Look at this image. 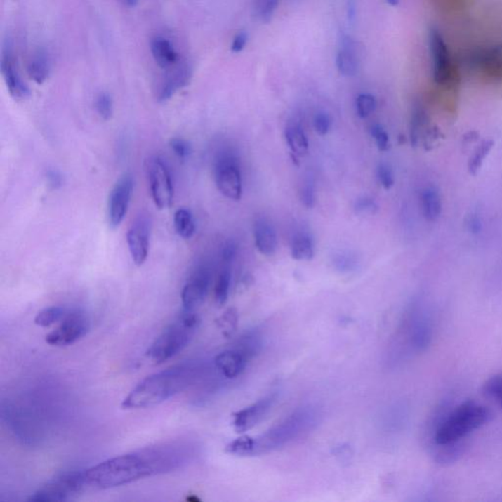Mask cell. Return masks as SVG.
Masks as SVG:
<instances>
[{"label": "cell", "instance_id": "11", "mask_svg": "<svg viewBox=\"0 0 502 502\" xmlns=\"http://www.w3.org/2000/svg\"><path fill=\"white\" fill-rule=\"evenodd\" d=\"M212 277L211 268L206 264H202L192 271L180 293L183 309L195 311L204 303L211 286Z\"/></svg>", "mask_w": 502, "mask_h": 502}, {"label": "cell", "instance_id": "12", "mask_svg": "<svg viewBox=\"0 0 502 502\" xmlns=\"http://www.w3.org/2000/svg\"><path fill=\"white\" fill-rule=\"evenodd\" d=\"M133 190V176L130 173L124 174L114 185L108 197V223L112 229L122 224L128 213Z\"/></svg>", "mask_w": 502, "mask_h": 502}, {"label": "cell", "instance_id": "49", "mask_svg": "<svg viewBox=\"0 0 502 502\" xmlns=\"http://www.w3.org/2000/svg\"><path fill=\"white\" fill-rule=\"evenodd\" d=\"M385 1H387L390 5H392V6H397L399 0H385Z\"/></svg>", "mask_w": 502, "mask_h": 502}, {"label": "cell", "instance_id": "33", "mask_svg": "<svg viewBox=\"0 0 502 502\" xmlns=\"http://www.w3.org/2000/svg\"><path fill=\"white\" fill-rule=\"evenodd\" d=\"M484 397L496 402L502 411V374L494 375L483 385Z\"/></svg>", "mask_w": 502, "mask_h": 502}, {"label": "cell", "instance_id": "44", "mask_svg": "<svg viewBox=\"0 0 502 502\" xmlns=\"http://www.w3.org/2000/svg\"><path fill=\"white\" fill-rule=\"evenodd\" d=\"M237 253V246L236 242L232 241L226 242L221 252L222 264H224V265H231L235 258H236Z\"/></svg>", "mask_w": 502, "mask_h": 502}, {"label": "cell", "instance_id": "36", "mask_svg": "<svg viewBox=\"0 0 502 502\" xmlns=\"http://www.w3.org/2000/svg\"><path fill=\"white\" fill-rule=\"evenodd\" d=\"M377 107V101L374 95L370 93H361L356 100V111L360 118L369 117Z\"/></svg>", "mask_w": 502, "mask_h": 502}, {"label": "cell", "instance_id": "20", "mask_svg": "<svg viewBox=\"0 0 502 502\" xmlns=\"http://www.w3.org/2000/svg\"><path fill=\"white\" fill-rule=\"evenodd\" d=\"M192 76V68L187 64L176 67L174 70L171 71L163 81L159 93H158V101L166 103L171 100L178 91L189 85Z\"/></svg>", "mask_w": 502, "mask_h": 502}, {"label": "cell", "instance_id": "43", "mask_svg": "<svg viewBox=\"0 0 502 502\" xmlns=\"http://www.w3.org/2000/svg\"><path fill=\"white\" fill-rule=\"evenodd\" d=\"M355 210L358 214H375L378 210V204L372 197H362L356 200Z\"/></svg>", "mask_w": 502, "mask_h": 502}, {"label": "cell", "instance_id": "17", "mask_svg": "<svg viewBox=\"0 0 502 502\" xmlns=\"http://www.w3.org/2000/svg\"><path fill=\"white\" fill-rule=\"evenodd\" d=\"M439 138L437 128H431L429 113L420 103L413 106L411 120H410V140L412 145L423 143L424 147L431 145Z\"/></svg>", "mask_w": 502, "mask_h": 502}, {"label": "cell", "instance_id": "7", "mask_svg": "<svg viewBox=\"0 0 502 502\" xmlns=\"http://www.w3.org/2000/svg\"><path fill=\"white\" fill-rule=\"evenodd\" d=\"M214 177L217 189L227 199L239 202L242 195V178L239 158L234 152L224 150L214 162Z\"/></svg>", "mask_w": 502, "mask_h": 502}, {"label": "cell", "instance_id": "39", "mask_svg": "<svg viewBox=\"0 0 502 502\" xmlns=\"http://www.w3.org/2000/svg\"><path fill=\"white\" fill-rule=\"evenodd\" d=\"M170 147L176 157L180 159H187L192 153V145L184 138H174L171 140Z\"/></svg>", "mask_w": 502, "mask_h": 502}, {"label": "cell", "instance_id": "31", "mask_svg": "<svg viewBox=\"0 0 502 502\" xmlns=\"http://www.w3.org/2000/svg\"><path fill=\"white\" fill-rule=\"evenodd\" d=\"M494 145V140H491V138L482 140L481 143L475 150L473 154L470 157L468 162L470 174L476 175L479 172V170L483 166L484 160L493 150Z\"/></svg>", "mask_w": 502, "mask_h": 502}, {"label": "cell", "instance_id": "5", "mask_svg": "<svg viewBox=\"0 0 502 502\" xmlns=\"http://www.w3.org/2000/svg\"><path fill=\"white\" fill-rule=\"evenodd\" d=\"M491 412L483 404L468 400L447 415L435 432V442L440 447L454 446L483 427L491 420Z\"/></svg>", "mask_w": 502, "mask_h": 502}, {"label": "cell", "instance_id": "18", "mask_svg": "<svg viewBox=\"0 0 502 502\" xmlns=\"http://www.w3.org/2000/svg\"><path fill=\"white\" fill-rule=\"evenodd\" d=\"M249 361L246 356L236 348H231L220 352L214 358L215 369L226 380H234L239 377L246 370Z\"/></svg>", "mask_w": 502, "mask_h": 502}, {"label": "cell", "instance_id": "25", "mask_svg": "<svg viewBox=\"0 0 502 502\" xmlns=\"http://www.w3.org/2000/svg\"><path fill=\"white\" fill-rule=\"evenodd\" d=\"M291 253L294 260L309 261L315 254L312 237L308 232H298L291 242Z\"/></svg>", "mask_w": 502, "mask_h": 502}, {"label": "cell", "instance_id": "34", "mask_svg": "<svg viewBox=\"0 0 502 502\" xmlns=\"http://www.w3.org/2000/svg\"><path fill=\"white\" fill-rule=\"evenodd\" d=\"M333 267L341 273H350L357 269V256L350 251H340L333 257Z\"/></svg>", "mask_w": 502, "mask_h": 502}, {"label": "cell", "instance_id": "47", "mask_svg": "<svg viewBox=\"0 0 502 502\" xmlns=\"http://www.w3.org/2000/svg\"><path fill=\"white\" fill-rule=\"evenodd\" d=\"M126 6L128 7H136L137 6L138 0H121Z\"/></svg>", "mask_w": 502, "mask_h": 502}, {"label": "cell", "instance_id": "3", "mask_svg": "<svg viewBox=\"0 0 502 502\" xmlns=\"http://www.w3.org/2000/svg\"><path fill=\"white\" fill-rule=\"evenodd\" d=\"M320 419L321 413L313 405L296 408L263 434L251 437V456L275 451L306 436L318 426Z\"/></svg>", "mask_w": 502, "mask_h": 502}, {"label": "cell", "instance_id": "29", "mask_svg": "<svg viewBox=\"0 0 502 502\" xmlns=\"http://www.w3.org/2000/svg\"><path fill=\"white\" fill-rule=\"evenodd\" d=\"M174 227L182 239H190L195 232V222L192 212L187 209H180L175 212Z\"/></svg>", "mask_w": 502, "mask_h": 502}, {"label": "cell", "instance_id": "1", "mask_svg": "<svg viewBox=\"0 0 502 502\" xmlns=\"http://www.w3.org/2000/svg\"><path fill=\"white\" fill-rule=\"evenodd\" d=\"M197 442L175 440L133 450L85 470L86 484L96 489L126 486L184 468L199 454Z\"/></svg>", "mask_w": 502, "mask_h": 502}, {"label": "cell", "instance_id": "38", "mask_svg": "<svg viewBox=\"0 0 502 502\" xmlns=\"http://www.w3.org/2000/svg\"><path fill=\"white\" fill-rule=\"evenodd\" d=\"M371 136L375 140L377 147L381 152H388L390 150V138L384 128L381 125H374L371 127Z\"/></svg>", "mask_w": 502, "mask_h": 502}, {"label": "cell", "instance_id": "8", "mask_svg": "<svg viewBox=\"0 0 502 502\" xmlns=\"http://www.w3.org/2000/svg\"><path fill=\"white\" fill-rule=\"evenodd\" d=\"M148 183L155 205L168 209L174 202V185L166 162L160 157H152L147 165Z\"/></svg>", "mask_w": 502, "mask_h": 502}, {"label": "cell", "instance_id": "45", "mask_svg": "<svg viewBox=\"0 0 502 502\" xmlns=\"http://www.w3.org/2000/svg\"><path fill=\"white\" fill-rule=\"evenodd\" d=\"M247 39H249V36L246 32H241L235 37L234 41H232L231 49L232 53H241L244 46H246Z\"/></svg>", "mask_w": 502, "mask_h": 502}, {"label": "cell", "instance_id": "41", "mask_svg": "<svg viewBox=\"0 0 502 502\" xmlns=\"http://www.w3.org/2000/svg\"><path fill=\"white\" fill-rule=\"evenodd\" d=\"M377 178L380 184L385 190L392 189L395 185V176H393L392 168L385 163H380L378 165Z\"/></svg>", "mask_w": 502, "mask_h": 502}, {"label": "cell", "instance_id": "13", "mask_svg": "<svg viewBox=\"0 0 502 502\" xmlns=\"http://www.w3.org/2000/svg\"><path fill=\"white\" fill-rule=\"evenodd\" d=\"M278 395V392H271L249 407L235 413L232 415V426L236 432L244 434L258 425L271 411Z\"/></svg>", "mask_w": 502, "mask_h": 502}, {"label": "cell", "instance_id": "2", "mask_svg": "<svg viewBox=\"0 0 502 502\" xmlns=\"http://www.w3.org/2000/svg\"><path fill=\"white\" fill-rule=\"evenodd\" d=\"M200 362H185L145 378L124 398L123 409H145L167 402L199 383L205 374Z\"/></svg>", "mask_w": 502, "mask_h": 502}, {"label": "cell", "instance_id": "15", "mask_svg": "<svg viewBox=\"0 0 502 502\" xmlns=\"http://www.w3.org/2000/svg\"><path fill=\"white\" fill-rule=\"evenodd\" d=\"M0 65H1V74L10 95L17 100H24L29 98L31 91H29L28 86L22 80L17 66H15L13 51H12V44L9 39L4 41Z\"/></svg>", "mask_w": 502, "mask_h": 502}, {"label": "cell", "instance_id": "24", "mask_svg": "<svg viewBox=\"0 0 502 502\" xmlns=\"http://www.w3.org/2000/svg\"><path fill=\"white\" fill-rule=\"evenodd\" d=\"M150 49L153 58L160 68L169 69L178 62V53L174 46L164 37L157 36L153 38Z\"/></svg>", "mask_w": 502, "mask_h": 502}, {"label": "cell", "instance_id": "23", "mask_svg": "<svg viewBox=\"0 0 502 502\" xmlns=\"http://www.w3.org/2000/svg\"><path fill=\"white\" fill-rule=\"evenodd\" d=\"M420 205L423 216L427 221H437L442 211V197L439 190L434 185L424 187L420 194Z\"/></svg>", "mask_w": 502, "mask_h": 502}, {"label": "cell", "instance_id": "14", "mask_svg": "<svg viewBox=\"0 0 502 502\" xmlns=\"http://www.w3.org/2000/svg\"><path fill=\"white\" fill-rule=\"evenodd\" d=\"M152 224L147 215H140L131 225L127 234L128 251L133 263L142 266L147 261L150 251Z\"/></svg>", "mask_w": 502, "mask_h": 502}, {"label": "cell", "instance_id": "28", "mask_svg": "<svg viewBox=\"0 0 502 502\" xmlns=\"http://www.w3.org/2000/svg\"><path fill=\"white\" fill-rule=\"evenodd\" d=\"M232 271L231 265H224L220 269L214 286L215 301L218 305H224L227 303L231 289Z\"/></svg>", "mask_w": 502, "mask_h": 502}, {"label": "cell", "instance_id": "48", "mask_svg": "<svg viewBox=\"0 0 502 502\" xmlns=\"http://www.w3.org/2000/svg\"><path fill=\"white\" fill-rule=\"evenodd\" d=\"M355 6H352V5H350V7H348V17H350V19L355 17Z\"/></svg>", "mask_w": 502, "mask_h": 502}, {"label": "cell", "instance_id": "30", "mask_svg": "<svg viewBox=\"0 0 502 502\" xmlns=\"http://www.w3.org/2000/svg\"><path fill=\"white\" fill-rule=\"evenodd\" d=\"M68 309L63 306H51L39 311L34 317V324L39 327L48 328L54 324L61 322L68 313Z\"/></svg>", "mask_w": 502, "mask_h": 502}, {"label": "cell", "instance_id": "22", "mask_svg": "<svg viewBox=\"0 0 502 502\" xmlns=\"http://www.w3.org/2000/svg\"><path fill=\"white\" fill-rule=\"evenodd\" d=\"M264 345H265V338H264L263 333L256 328L247 330L246 332L242 333L237 338L234 348L246 356L247 360L251 361L257 355H260Z\"/></svg>", "mask_w": 502, "mask_h": 502}, {"label": "cell", "instance_id": "16", "mask_svg": "<svg viewBox=\"0 0 502 502\" xmlns=\"http://www.w3.org/2000/svg\"><path fill=\"white\" fill-rule=\"evenodd\" d=\"M469 62L475 70L489 80L502 81V44L474 51Z\"/></svg>", "mask_w": 502, "mask_h": 502}, {"label": "cell", "instance_id": "19", "mask_svg": "<svg viewBox=\"0 0 502 502\" xmlns=\"http://www.w3.org/2000/svg\"><path fill=\"white\" fill-rule=\"evenodd\" d=\"M357 44L348 34L341 38L340 51L336 55V68L341 75L353 77L359 68V55Z\"/></svg>", "mask_w": 502, "mask_h": 502}, {"label": "cell", "instance_id": "46", "mask_svg": "<svg viewBox=\"0 0 502 502\" xmlns=\"http://www.w3.org/2000/svg\"><path fill=\"white\" fill-rule=\"evenodd\" d=\"M46 176H48L49 185L53 189H59L63 185V178H62V175L58 171L49 170Z\"/></svg>", "mask_w": 502, "mask_h": 502}, {"label": "cell", "instance_id": "32", "mask_svg": "<svg viewBox=\"0 0 502 502\" xmlns=\"http://www.w3.org/2000/svg\"><path fill=\"white\" fill-rule=\"evenodd\" d=\"M239 322V314L235 308H229L217 319V327L221 331L222 335L230 338L237 331Z\"/></svg>", "mask_w": 502, "mask_h": 502}, {"label": "cell", "instance_id": "26", "mask_svg": "<svg viewBox=\"0 0 502 502\" xmlns=\"http://www.w3.org/2000/svg\"><path fill=\"white\" fill-rule=\"evenodd\" d=\"M284 136H286V143L293 154L296 157H303V155L308 154V138L306 137L303 128L299 124L294 123L289 125L286 128Z\"/></svg>", "mask_w": 502, "mask_h": 502}, {"label": "cell", "instance_id": "42", "mask_svg": "<svg viewBox=\"0 0 502 502\" xmlns=\"http://www.w3.org/2000/svg\"><path fill=\"white\" fill-rule=\"evenodd\" d=\"M331 127H332V119H331L327 112L321 111V112L316 114L315 117H314V128H315L318 135H327L330 132Z\"/></svg>", "mask_w": 502, "mask_h": 502}, {"label": "cell", "instance_id": "35", "mask_svg": "<svg viewBox=\"0 0 502 502\" xmlns=\"http://www.w3.org/2000/svg\"><path fill=\"white\" fill-rule=\"evenodd\" d=\"M279 0H254V13L264 23L271 21L275 14Z\"/></svg>", "mask_w": 502, "mask_h": 502}, {"label": "cell", "instance_id": "37", "mask_svg": "<svg viewBox=\"0 0 502 502\" xmlns=\"http://www.w3.org/2000/svg\"><path fill=\"white\" fill-rule=\"evenodd\" d=\"M95 110L103 120L108 121L113 115V100L110 93H101L95 100Z\"/></svg>", "mask_w": 502, "mask_h": 502}, {"label": "cell", "instance_id": "4", "mask_svg": "<svg viewBox=\"0 0 502 502\" xmlns=\"http://www.w3.org/2000/svg\"><path fill=\"white\" fill-rule=\"evenodd\" d=\"M200 325L199 314L195 311L185 310L155 338L147 350V356L155 364H162L172 359L185 350Z\"/></svg>", "mask_w": 502, "mask_h": 502}, {"label": "cell", "instance_id": "21", "mask_svg": "<svg viewBox=\"0 0 502 502\" xmlns=\"http://www.w3.org/2000/svg\"><path fill=\"white\" fill-rule=\"evenodd\" d=\"M254 242L257 251L265 256H272L278 249V237L273 224L266 218H258L254 222Z\"/></svg>", "mask_w": 502, "mask_h": 502}, {"label": "cell", "instance_id": "9", "mask_svg": "<svg viewBox=\"0 0 502 502\" xmlns=\"http://www.w3.org/2000/svg\"><path fill=\"white\" fill-rule=\"evenodd\" d=\"M430 51L432 57V76L437 85L454 86L458 81V74L441 33L436 29L430 32Z\"/></svg>", "mask_w": 502, "mask_h": 502}, {"label": "cell", "instance_id": "40", "mask_svg": "<svg viewBox=\"0 0 502 502\" xmlns=\"http://www.w3.org/2000/svg\"><path fill=\"white\" fill-rule=\"evenodd\" d=\"M315 185L312 180L304 182L300 192V200L306 209H312L316 200Z\"/></svg>", "mask_w": 502, "mask_h": 502}, {"label": "cell", "instance_id": "10", "mask_svg": "<svg viewBox=\"0 0 502 502\" xmlns=\"http://www.w3.org/2000/svg\"><path fill=\"white\" fill-rule=\"evenodd\" d=\"M90 319L80 309L69 310L60 325L46 336L49 345L68 346L74 345L88 333Z\"/></svg>", "mask_w": 502, "mask_h": 502}, {"label": "cell", "instance_id": "6", "mask_svg": "<svg viewBox=\"0 0 502 502\" xmlns=\"http://www.w3.org/2000/svg\"><path fill=\"white\" fill-rule=\"evenodd\" d=\"M88 487L85 470L66 471L49 480L29 496V502L67 501L78 496Z\"/></svg>", "mask_w": 502, "mask_h": 502}, {"label": "cell", "instance_id": "27", "mask_svg": "<svg viewBox=\"0 0 502 502\" xmlns=\"http://www.w3.org/2000/svg\"><path fill=\"white\" fill-rule=\"evenodd\" d=\"M28 72L32 80L39 85L48 80L51 73V63L46 51H39L34 53L33 58L29 61Z\"/></svg>", "mask_w": 502, "mask_h": 502}]
</instances>
